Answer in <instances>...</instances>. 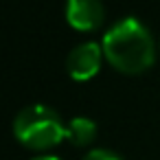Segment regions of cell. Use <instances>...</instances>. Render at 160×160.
I'll return each instance as SVG.
<instances>
[{
	"label": "cell",
	"instance_id": "obj_4",
	"mask_svg": "<svg viewBox=\"0 0 160 160\" xmlns=\"http://www.w3.org/2000/svg\"><path fill=\"white\" fill-rule=\"evenodd\" d=\"M66 20L75 31L92 33L105 20V9L101 0H68L66 2Z\"/></svg>",
	"mask_w": 160,
	"mask_h": 160
},
{
	"label": "cell",
	"instance_id": "obj_6",
	"mask_svg": "<svg viewBox=\"0 0 160 160\" xmlns=\"http://www.w3.org/2000/svg\"><path fill=\"white\" fill-rule=\"evenodd\" d=\"M83 160H123V158L110 149H92L83 156Z\"/></svg>",
	"mask_w": 160,
	"mask_h": 160
},
{
	"label": "cell",
	"instance_id": "obj_1",
	"mask_svg": "<svg viewBox=\"0 0 160 160\" xmlns=\"http://www.w3.org/2000/svg\"><path fill=\"white\" fill-rule=\"evenodd\" d=\"M103 55L123 75H140L156 59V44L149 29L136 18H123L103 35Z\"/></svg>",
	"mask_w": 160,
	"mask_h": 160
},
{
	"label": "cell",
	"instance_id": "obj_5",
	"mask_svg": "<svg viewBox=\"0 0 160 160\" xmlns=\"http://www.w3.org/2000/svg\"><path fill=\"white\" fill-rule=\"evenodd\" d=\"M66 138L77 147H86L97 138V123L88 116L70 118V123L66 125Z\"/></svg>",
	"mask_w": 160,
	"mask_h": 160
},
{
	"label": "cell",
	"instance_id": "obj_7",
	"mask_svg": "<svg viewBox=\"0 0 160 160\" xmlns=\"http://www.w3.org/2000/svg\"><path fill=\"white\" fill-rule=\"evenodd\" d=\"M33 160H59L57 156H38V158H33Z\"/></svg>",
	"mask_w": 160,
	"mask_h": 160
},
{
	"label": "cell",
	"instance_id": "obj_2",
	"mask_svg": "<svg viewBox=\"0 0 160 160\" xmlns=\"http://www.w3.org/2000/svg\"><path fill=\"white\" fill-rule=\"evenodd\" d=\"M13 134L24 147L46 151L66 138V123L53 108L35 103L18 112L13 121Z\"/></svg>",
	"mask_w": 160,
	"mask_h": 160
},
{
	"label": "cell",
	"instance_id": "obj_3",
	"mask_svg": "<svg viewBox=\"0 0 160 160\" xmlns=\"http://www.w3.org/2000/svg\"><path fill=\"white\" fill-rule=\"evenodd\" d=\"M103 46L97 42H83L79 46H75L66 59V68L68 75L75 81H88L92 79L99 68H101V59H103Z\"/></svg>",
	"mask_w": 160,
	"mask_h": 160
}]
</instances>
